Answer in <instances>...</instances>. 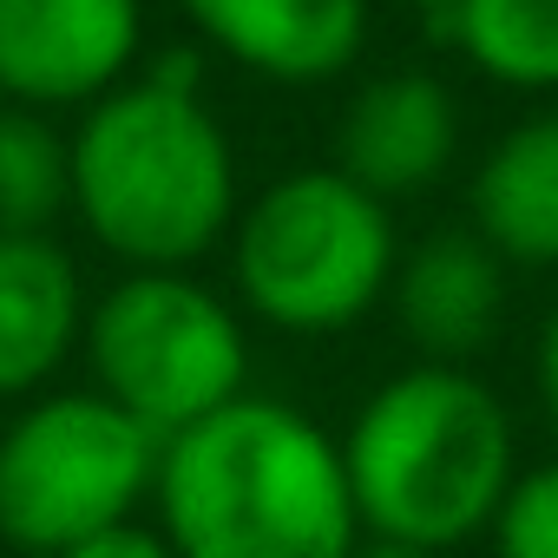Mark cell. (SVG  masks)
Segmentation results:
<instances>
[{"label": "cell", "instance_id": "cell-11", "mask_svg": "<svg viewBox=\"0 0 558 558\" xmlns=\"http://www.w3.org/2000/svg\"><path fill=\"white\" fill-rule=\"evenodd\" d=\"M388 296H395V316H401L408 342L421 349V362L466 368V355H480L499 329L506 263L473 230H434L427 243H414L401 256Z\"/></svg>", "mask_w": 558, "mask_h": 558}, {"label": "cell", "instance_id": "cell-16", "mask_svg": "<svg viewBox=\"0 0 558 558\" xmlns=\"http://www.w3.org/2000/svg\"><path fill=\"white\" fill-rule=\"evenodd\" d=\"M60 558H178V551L151 519H125V525H112V532H99V538H86Z\"/></svg>", "mask_w": 558, "mask_h": 558}, {"label": "cell", "instance_id": "cell-3", "mask_svg": "<svg viewBox=\"0 0 558 558\" xmlns=\"http://www.w3.org/2000/svg\"><path fill=\"white\" fill-rule=\"evenodd\" d=\"M73 210L125 269H191L236 230L223 119L197 93L125 80L73 132Z\"/></svg>", "mask_w": 558, "mask_h": 558}, {"label": "cell", "instance_id": "cell-17", "mask_svg": "<svg viewBox=\"0 0 558 558\" xmlns=\"http://www.w3.org/2000/svg\"><path fill=\"white\" fill-rule=\"evenodd\" d=\"M532 388H538V414H545V427L558 434V303L545 310L538 342H532Z\"/></svg>", "mask_w": 558, "mask_h": 558}, {"label": "cell", "instance_id": "cell-1", "mask_svg": "<svg viewBox=\"0 0 558 558\" xmlns=\"http://www.w3.org/2000/svg\"><path fill=\"white\" fill-rule=\"evenodd\" d=\"M151 525L178 558H355L342 434L296 401L243 395L165 440Z\"/></svg>", "mask_w": 558, "mask_h": 558}, {"label": "cell", "instance_id": "cell-13", "mask_svg": "<svg viewBox=\"0 0 558 558\" xmlns=\"http://www.w3.org/2000/svg\"><path fill=\"white\" fill-rule=\"evenodd\" d=\"M447 40L512 93H558V0H460Z\"/></svg>", "mask_w": 558, "mask_h": 558}, {"label": "cell", "instance_id": "cell-5", "mask_svg": "<svg viewBox=\"0 0 558 558\" xmlns=\"http://www.w3.org/2000/svg\"><path fill=\"white\" fill-rule=\"evenodd\" d=\"M165 440L99 388H47L0 427V545L60 558L145 519Z\"/></svg>", "mask_w": 558, "mask_h": 558}, {"label": "cell", "instance_id": "cell-7", "mask_svg": "<svg viewBox=\"0 0 558 558\" xmlns=\"http://www.w3.org/2000/svg\"><path fill=\"white\" fill-rule=\"evenodd\" d=\"M138 0H0V99L27 112L99 106L138 60Z\"/></svg>", "mask_w": 558, "mask_h": 558}, {"label": "cell", "instance_id": "cell-12", "mask_svg": "<svg viewBox=\"0 0 558 558\" xmlns=\"http://www.w3.org/2000/svg\"><path fill=\"white\" fill-rule=\"evenodd\" d=\"M473 236L499 263H558V112L512 125L473 171Z\"/></svg>", "mask_w": 558, "mask_h": 558}, {"label": "cell", "instance_id": "cell-8", "mask_svg": "<svg viewBox=\"0 0 558 558\" xmlns=\"http://www.w3.org/2000/svg\"><path fill=\"white\" fill-rule=\"evenodd\" d=\"M453 151H460V106L434 73H381L336 119V171L381 204L440 184Z\"/></svg>", "mask_w": 558, "mask_h": 558}, {"label": "cell", "instance_id": "cell-2", "mask_svg": "<svg viewBox=\"0 0 558 558\" xmlns=\"http://www.w3.org/2000/svg\"><path fill=\"white\" fill-rule=\"evenodd\" d=\"M342 466L362 538L447 558L486 538L506 486L519 480V434L480 375L414 362L355 408Z\"/></svg>", "mask_w": 558, "mask_h": 558}, {"label": "cell", "instance_id": "cell-15", "mask_svg": "<svg viewBox=\"0 0 558 558\" xmlns=\"http://www.w3.org/2000/svg\"><path fill=\"white\" fill-rule=\"evenodd\" d=\"M486 545L493 558H558V460L519 466L486 525Z\"/></svg>", "mask_w": 558, "mask_h": 558}, {"label": "cell", "instance_id": "cell-9", "mask_svg": "<svg viewBox=\"0 0 558 558\" xmlns=\"http://www.w3.org/2000/svg\"><path fill=\"white\" fill-rule=\"evenodd\" d=\"M191 27L236 66L316 86L362 60L368 0H184Z\"/></svg>", "mask_w": 558, "mask_h": 558}, {"label": "cell", "instance_id": "cell-18", "mask_svg": "<svg viewBox=\"0 0 558 558\" xmlns=\"http://www.w3.org/2000/svg\"><path fill=\"white\" fill-rule=\"evenodd\" d=\"M355 558H434V551H414V545H381V538H362Z\"/></svg>", "mask_w": 558, "mask_h": 558}, {"label": "cell", "instance_id": "cell-19", "mask_svg": "<svg viewBox=\"0 0 558 558\" xmlns=\"http://www.w3.org/2000/svg\"><path fill=\"white\" fill-rule=\"evenodd\" d=\"M401 8H421V14H453L460 0H401Z\"/></svg>", "mask_w": 558, "mask_h": 558}, {"label": "cell", "instance_id": "cell-14", "mask_svg": "<svg viewBox=\"0 0 558 558\" xmlns=\"http://www.w3.org/2000/svg\"><path fill=\"white\" fill-rule=\"evenodd\" d=\"M73 210V138L47 112L0 106V236H47Z\"/></svg>", "mask_w": 558, "mask_h": 558}, {"label": "cell", "instance_id": "cell-6", "mask_svg": "<svg viewBox=\"0 0 558 558\" xmlns=\"http://www.w3.org/2000/svg\"><path fill=\"white\" fill-rule=\"evenodd\" d=\"M93 388L158 440L250 395L243 316L191 269H125L86 316Z\"/></svg>", "mask_w": 558, "mask_h": 558}, {"label": "cell", "instance_id": "cell-10", "mask_svg": "<svg viewBox=\"0 0 558 558\" xmlns=\"http://www.w3.org/2000/svg\"><path fill=\"white\" fill-rule=\"evenodd\" d=\"M86 283L53 236H0V401H34L86 342Z\"/></svg>", "mask_w": 558, "mask_h": 558}, {"label": "cell", "instance_id": "cell-4", "mask_svg": "<svg viewBox=\"0 0 558 558\" xmlns=\"http://www.w3.org/2000/svg\"><path fill=\"white\" fill-rule=\"evenodd\" d=\"M401 269L395 217L336 165L276 178L236 210L230 276L256 323L283 336H342L355 329Z\"/></svg>", "mask_w": 558, "mask_h": 558}]
</instances>
